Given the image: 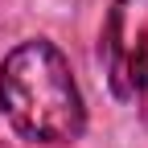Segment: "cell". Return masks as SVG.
<instances>
[{
    "label": "cell",
    "instance_id": "1",
    "mask_svg": "<svg viewBox=\"0 0 148 148\" xmlns=\"http://www.w3.org/2000/svg\"><path fill=\"white\" fill-rule=\"evenodd\" d=\"M0 111L33 144L78 140L86 107L66 53L49 41H21L0 62Z\"/></svg>",
    "mask_w": 148,
    "mask_h": 148
},
{
    "label": "cell",
    "instance_id": "2",
    "mask_svg": "<svg viewBox=\"0 0 148 148\" xmlns=\"http://www.w3.org/2000/svg\"><path fill=\"white\" fill-rule=\"evenodd\" d=\"M103 66L111 95L148 111V0H111L103 25Z\"/></svg>",
    "mask_w": 148,
    "mask_h": 148
}]
</instances>
